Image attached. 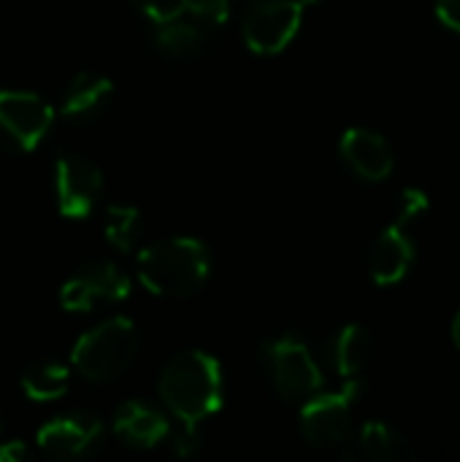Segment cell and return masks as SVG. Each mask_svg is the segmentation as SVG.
<instances>
[{
  "instance_id": "5b68a950",
  "label": "cell",
  "mask_w": 460,
  "mask_h": 462,
  "mask_svg": "<svg viewBox=\"0 0 460 462\" xmlns=\"http://www.w3.org/2000/svg\"><path fill=\"white\" fill-rule=\"evenodd\" d=\"M263 357L268 363L277 393L285 401L312 398L323 387V374H320L309 346L296 333L266 341Z\"/></svg>"
},
{
  "instance_id": "8992f818",
  "label": "cell",
  "mask_w": 460,
  "mask_h": 462,
  "mask_svg": "<svg viewBox=\"0 0 460 462\" xmlns=\"http://www.w3.org/2000/svg\"><path fill=\"white\" fill-rule=\"evenodd\" d=\"M54 119L52 106L33 95L19 89H3L0 92V149L14 154L33 152L41 138L49 133Z\"/></svg>"
},
{
  "instance_id": "ac0fdd59",
  "label": "cell",
  "mask_w": 460,
  "mask_h": 462,
  "mask_svg": "<svg viewBox=\"0 0 460 462\" xmlns=\"http://www.w3.org/2000/svg\"><path fill=\"white\" fill-rule=\"evenodd\" d=\"M106 241L117 249V252H130L141 236V211L136 206H125V203H111L106 208Z\"/></svg>"
},
{
  "instance_id": "484cf974",
  "label": "cell",
  "mask_w": 460,
  "mask_h": 462,
  "mask_svg": "<svg viewBox=\"0 0 460 462\" xmlns=\"http://www.w3.org/2000/svg\"><path fill=\"white\" fill-rule=\"evenodd\" d=\"M453 341H455V346L460 349V311L455 314V319H453Z\"/></svg>"
},
{
  "instance_id": "d4e9b609",
  "label": "cell",
  "mask_w": 460,
  "mask_h": 462,
  "mask_svg": "<svg viewBox=\"0 0 460 462\" xmlns=\"http://www.w3.org/2000/svg\"><path fill=\"white\" fill-rule=\"evenodd\" d=\"M30 460V449L24 441H5L0 447V462H24Z\"/></svg>"
},
{
  "instance_id": "44dd1931",
  "label": "cell",
  "mask_w": 460,
  "mask_h": 462,
  "mask_svg": "<svg viewBox=\"0 0 460 462\" xmlns=\"http://www.w3.org/2000/svg\"><path fill=\"white\" fill-rule=\"evenodd\" d=\"M428 211V195L423 192V189H418V187H409V189H404V195H401V214H399V225H404V227H409L418 217H423Z\"/></svg>"
},
{
  "instance_id": "7a4b0ae2",
  "label": "cell",
  "mask_w": 460,
  "mask_h": 462,
  "mask_svg": "<svg viewBox=\"0 0 460 462\" xmlns=\"http://www.w3.org/2000/svg\"><path fill=\"white\" fill-rule=\"evenodd\" d=\"M141 284L160 298H190L209 279V252L195 238H165L141 249L136 260Z\"/></svg>"
},
{
  "instance_id": "52a82bcc",
  "label": "cell",
  "mask_w": 460,
  "mask_h": 462,
  "mask_svg": "<svg viewBox=\"0 0 460 462\" xmlns=\"http://www.w3.org/2000/svg\"><path fill=\"white\" fill-rule=\"evenodd\" d=\"M301 0H255L244 16V41L255 54H279L296 38L304 19Z\"/></svg>"
},
{
  "instance_id": "9c48e42d",
  "label": "cell",
  "mask_w": 460,
  "mask_h": 462,
  "mask_svg": "<svg viewBox=\"0 0 460 462\" xmlns=\"http://www.w3.org/2000/svg\"><path fill=\"white\" fill-rule=\"evenodd\" d=\"M57 208L65 219H87L103 192L100 168L81 154H65L54 168Z\"/></svg>"
},
{
  "instance_id": "603a6c76",
  "label": "cell",
  "mask_w": 460,
  "mask_h": 462,
  "mask_svg": "<svg viewBox=\"0 0 460 462\" xmlns=\"http://www.w3.org/2000/svg\"><path fill=\"white\" fill-rule=\"evenodd\" d=\"M198 449H201V433H198V428H182V433L174 441V452L179 457H192Z\"/></svg>"
},
{
  "instance_id": "d6986e66",
  "label": "cell",
  "mask_w": 460,
  "mask_h": 462,
  "mask_svg": "<svg viewBox=\"0 0 460 462\" xmlns=\"http://www.w3.org/2000/svg\"><path fill=\"white\" fill-rule=\"evenodd\" d=\"M155 41H157L160 49H165L174 57H190V54L201 51L206 35L192 22H184V19L176 16L171 22H160V30H157Z\"/></svg>"
},
{
  "instance_id": "5bb4252c",
  "label": "cell",
  "mask_w": 460,
  "mask_h": 462,
  "mask_svg": "<svg viewBox=\"0 0 460 462\" xmlns=\"http://www.w3.org/2000/svg\"><path fill=\"white\" fill-rule=\"evenodd\" d=\"M114 92L103 73H76L60 97V114L70 122H89L103 114Z\"/></svg>"
},
{
  "instance_id": "4316f807",
  "label": "cell",
  "mask_w": 460,
  "mask_h": 462,
  "mask_svg": "<svg viewBox=\"0 0 460 462\" xmlns=\"http://www.w3.org/2000/svg\"><path fill=\"white\" fill-rule=\"evenodd\" d=\"M0 430H3V420H0Z\"/></svg>"
},
{
  "instance_id": "2e32d148",
  "label": "cell",
  "mask_w": 460,
  "mask_h": 462,
  "mask_svg": "<svg viewBox=\"0 0 460 462\" xmlns=\"http://www.w3.org/2000/svg\"><path fill=\"white\" fill-rule=\"evenodd\" d=\"M374 341L363 325H347L333 341V368L342 379H355L366 371Z\"/></svg>"
},
{
  "instance_id": "cb8c5ba5",
  "label": "cell",
  "mask_w": 460,
  "mask_h": 462,
  "mask_svg": "<svg viewBox=\"0 0 460 462\" xmlns=\"http://www.w3.org/2000/svg\"><path fill=\"white\" fill-rule=\"evenodd\" d=\"M437 16L447 30H455L460 35V0H437Z\"/></svg>"
},
{
  "instance_id": "e0dca14e",
  "label": "cell",
  "mask_w": 460,
  "mask_h": 462,
  "mask_svg": "<svg viewBox=\"0 0 460 462\" xmlns=\"http://www.w3.org/2000/svg\"><path fill=\"white\" fill-rule=\"evenodd\" d=\"M68 387H70V371L57 360H38L27 365V371L22 374V390L35 403L57 401L68 393Z\"/></svg>"
},
{
  "instance_id": "277c9868",
  "label": "cell",
  "mask_w": 460,
  "mask_h": 462,
  "mask_svg": "<svg viewBox=\"0 0 460 462\" xmlns=\"http://www.w3.org/2000/svg\"><path fill=\"white\" fill-rule=\"evenodd\" d=\"M361 379H344L339 393L312 395L301 409V433L314 449H336L347 441L352 406L361 398Z\"/></svg>"
},
{
  "instance_id": "ffe728a7",
  "label": "cell",
  "mask_w": 460,
  "mask_h": 462,
  "mask_svg": "<svg viewBox=\"0 0 460 462\" xmlns=\"http://www.w3.org/2000/svg\"><path fill=\"white\" fill-rule=\"evenodd\" d=\"M133 3L155 22H171L187 11V0H133Z\"/></svg>"
},
{
  "instance_id": "7c38bea8",
  "label": "cell",
  "mask_w": 460,
  "mask_h": 462,
  "mask_svg": "<svg viewBox=\"0 0 460 462\" xmlns=\"http://www.w3.org/2000/svg\"><path fill=\"white\" fill-rule=\"evenodd\" d=\"M415 263V241L409 236V227L393 222L388 230L380 233V238L371 246L369 254V273L371 282L380 287L399 284Z\"/></svg>"
},
{
  "instance_id": "3957f363",
  "label": "cell",
  "mask_w": 460,
  "mask_h": 462,
  "mask_svg": "<svg viewBox=\"0 0 460 462\" xmlns=\"http://www.w3.org/2000/svg\"><path fill=\"white\" fill-rule=\"evenodd\" d=\"M138 355V330L130 319L114 317L87 330L73 346V368L89 382L122 376Z\"/></svg>"
},
{
  "instance_id": "7402d4cb",
  "label": "cell",
  "mask_w": 460,
  "mask_h": 462,
  "mask_svg": "<svg viewBox=\"0 0 460 462\" xmlns=\"http://www.w3.org/2000/svg\"><path fill=\"white\" fill-rule=\"evenodd\" d=\"M187 11L206 24H222L230 14V0H187Z\"/></svg>"
},
{
  "instance_id": "4fadbf2b",
  "label": "cell",
  "mask_w": 460,
  "mask_h": 462,
  "mask_svg": "<svg viewBox=\"0 0 460 462\" xmlns=\"http://www.w3.org/2000/svg\"><path fill=\"white\" fill-rule=\"evenodd\" d=\"M168 430L171 425L165 414L144 401H127L114 414V436L133 449H155Z\"/></svg>"
},
{
  "instance_id": "8fae6325",
  "label": "cell",
  "mask_w": 460,
  "mask_h": 462,
  "mask_svg": "<svg viewBox=\"0 0 460 462\" xmlns=\"http://www.w3.org/2000/svg\"><path fill=\"white\" fill-rule=\"evenodd\" d=\"M339 152L344 162L352 168L355 176L366 181H385L393 173V149L385 141V135L369 130V127H350L342 135Z\"/></svg>"
},
{
  "instance_id": "9a60e30c",
  "label": "cell",
  "mask_w": 460,
  "mask_h": 462,
  "mask_svg": "<svg viewBox=\"0 0 460 462\" xmlns=\"http://www.w3.org/2000/svg\"><path fill=\"white\" fill-rule=\"evenodd\" d=\"M358 455L374 462H412L418 460V449L409 439L393 430L385 422H366L358 433Z\"/></svg>"
},
{
  "instance_id": "30bf717a",
  "label": "cell",
  "mask_w": 460,
  "mask_h": 462,
  "mask_svg": "<svg viewBox=\"0 0 460 462\" xmlns=\"http://www.w3.org/2000/svg\"><path fill=\"white\" fill-rule=\"evenodd\" d=\"M103 439V422L98 414L73 411L54 417L38 430V449L54 460H79L89 455Z\"/></svg>"
},
{
  "instance_id": "6da1fadb",
  "label": "cell",
  "mask_w": 460,
  "mask_h": 462,
  "mask_svg": "<svg viewBox=\"0 0 460 462\" xmlns=\"http://www.w3.org/2000/svg\"><path fill=\"white\" fill-rule=\"evenodd\" d=\"M160 398L165 409L182 420V428H198L222 406V368L206 352H184L174 357L160 376Z\"/></svg>"
},
{
  "instance_id": "ba28073f",
  "label": "cell",
  "mask_w": 460,
  "mask_h": 462,
  "mask_svg": "<svg viewBox=\"0 0 460 462\" xmlns=\"http://www.w3.org/2000/svg\"><path fill=\"white\" fill-rule=\"evenodd\" d=\"M130 295V279L111 263H95L70 276L60 290V306L73 314L98 309L100 303H119Z\"/></svg>"
}]
</instances>
